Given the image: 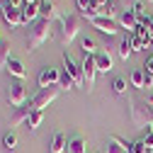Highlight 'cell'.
I'll return each mask as SVG.
<instances>
[{"label": "cell", "instance_id": "obj_28", "mask_svg": "<svg viewBox=\"0 0 153 153\" xmlns=\"http://www.w3.org/2000/svg\"><path fill=\"white\" fill-rule=\"evenodd\" d=\"M129 153H148V148H146L143 139H136V141H131V146H129Z\"/></svg>", "mask_w": 153, "mask_h": 153}, {"label": "cell", "instance_id": "obj_13", "mask_svg": "<svg viewBox=\"0 0 153 153\" xmlns=\"http://www.w3.org/2000/svg\"><path fill=\"white\" fill-rule=\"evenodd\" d=\"M32 112H34L32 102L25 105V107H17V109L12 112V117H10V126H17V124H22V122H29V114H32Z\"/></svg>", "mask_w": 153, "mask_h": 153}, {"label": "cell", "instance_id": "obj_30", "mask_svg": "<svg viewBox=\"0 0 153 153\" xmlns=\"http://www.w3.org/2000/svg\"><path fill=\"white\" fill-rule=\"evenodd\" d=\"M146 46H148V44H146V42L141 39L139 34H131V49H134V51H143Z\"/></svg>", "mask_w": 153, "mask_h": 153}, {"label": "cell", "instance_id": "obj_40", "mask_svg": "<svg viewBox=\"0 0 153 153\" xmlns=\"http://www.w3.org/2000/svg\"><path fill=\"white\" fill-rule=\"evenodd\" d=\"M0 44H3V39H0Z\"/></svg>", "mask_w": 153, "mask_h": 153}, {"label": "cell", "instance_id": "obj_36", "mask_svg": "<svg viewBox=\"0 0 153 153\" xmlns=\"http://www.w3.org/2000/svg\"><path fill=\"white\" fill-rule=\"evenodd\" d=\"M146 102L153 107V90H151V92H146Z\"/></svg>", "mask_w": 153, "mask_h": 153}, {"label": "cell", "instance_id": "obj_3", "mask_svg": "<svg viewBox=\"0 0 153 153\" xmlns=\"http://www.w3.org/2000/svg\"><path fill=\"white\" fill-rule=\"evenodd\" d=\"M51 36V20H44V17H39L32 29H29V36H27V51H34V49H39L46 39Z\"/></svg>", "mask_w": 153, "mask_h": 153}, {"label": "cell", "instance_id": "obj_16", "mask_svg": "<svg viewBox=\"0 0 153 153\" xmlns=\"http://www.w3.org/2000/svg\"><path fill=\"white\" fill-rule=\"evenodd\" d=\"M42 17L44 20H59V7H56L53 3H49V0H42Z\"/></svg>", "mask_w": 153, "mask_h": 153}, {"label": "cell", "instance_id": "obj_34", "mask_svg": "<svg viewBox=\"0 0 153 153\" xmlns=\"http://www.w3.org/2000/svg\"><path fill=\"white\" fill-rule=\"evenodd\" d=\"M90 5H92V0H78V7H80L83 12H88V10H90Z\"/></svg>", "mask_w": 153, "mask_h": 153}, {"label": "cell", "instance_id": "obj_32", "mask_svg": "<svg viewBox=\"0 0 153 153\" xmlns=\"http://www.w3.org/2000/svg\"><path fill=\"white\" fill-rule=\"evenodd\" d=\"M141 139H143L146 148H148V151H153V131H151V129H146V136H141Z\"/></svg>", "mask_w": 153, "mask_h": 153}, {"label": "cell", "instance_id": "obj_20", "mask_svg": "<svg viewBox=\"0 0 153 153\" xmlns=\"http://www.w3.org/2000/svg\"><path fill=\"white\" fill-rule=\"evenodd\" d=\"M10 44L7 42H3L0 44V71H7V63H10Z\"/></svg>", "mask_w": 153, "mask_h": 153}, {"label": "cell", "instance_id": "obj_24", "mask_svg": "<svg viewBox=\"0 0 153 153\" xmlns=\"http://www.w3.org/2000/svg\"><path fill=\"white\" fill-rule=\"evenodd\" d=\"M143 78H146V71L141 68V71H134L131 73V85L136 88V90H141L143 88Z\"/></svg>", "mask_w": 153, "mask_h": 153}, {"label": "cell", "instance_id": "obj_35", "mask_svg": "<svg viewBox=\"0 0 153 153\" xmlns=\"http://www.w3.org/2000/svg\"><path fill=\"white\" fill-rule=\"evenodd\" d=\"M143 71H146L148 75H153V56H151V59L146 61V66H143Z\"/></svg>", "mask_w": 153, "mask_h": 153}, {"label": "cell", "instance_id": "obj_27", "mask_svg": "<svg viewBox=\"0 0 153 153\" xmlns=\"http://www.w3.org/2000/svg\"><path fill=\"white\" fill-rule=\"evenodd\" d=\"M129 10H131L134 15H136V20H139V22L146 17V12H143V3H141V0H134V3L129 5Z\"/></svg>", "mask_w": 153, "mask_h": 153}, {"label": "cell", "instance_id": "obj_17", "mask_svg": "<svg viewBox=\"0 0 153 153\" xmlns=\"http://www.w3.org/2000/svg\"><path fill=\"white\" fill-rule=\"evenodd\" d=\"M7 71H10V75H15V78H25V75H27V68H25V63L20 59H10Z\"/></svg>", "mask_w": 153, "mask_h": 153}, {"label": "cell", "instance_id": "obj_8", "mask_svg": "<svg viewBox=\"0 0 153 153\" xmlns=\"http://www.w3.org/2000/svg\"><path fill=\"white\" fill-rule=\"evenodd\" d=\"M83 73H85V90H92V85H95V75H97V61H95V56H85L83 59Z\"/></svg>", "mask_w": 153, "mask_h": 153}, {"label": "cell", "instance_id": "obj_2", "mask_svg": "<svg viewBox=\"0 0 153 153\" xmlns=\"http://www.w3.org/2000/svg\"><path fill=\"white\" fill-rule=\"evenodd\" d=\"M59 29H56V36H59V44L61 46H68L73 39H75V34H78L80 29V17L78 15H68V17H59Z\"/></svg>", "mask_w": 153, "mask_h": 153}, {"label": "cell", "instance_id": "obj_39", "mask_svg": "<svg viewBox=\"0 0 153 153\" xmlns=\"http://www.w3.org/2000/svg\"><path fill=\"white\" fill-rule=\"evenodd\" d=\"M7 5V0H0V7H5Z\"/></svg>", "mask_w": 153, "mask_h": 153}, {"label": "cell", "instance_id": "obj_37", "mask_svg": "<svg viewBox=\"0 0 153 153\" xmlns=\"http://www.w3.org/2000/svg\"><path fill=\"white\" fill-rule=\"evenodd\" d=\"M25 5H34V3H42V0H22Z\"/></svg>", "mask_w": 153, "mask_h": 153}, {"label": "cell", "instance_id": "obj_38", "mask_svg": "<svg viewBox=\"0 0 153 153\" xmlns=\"http://www.w3.org/2000/svg\"><path fill=\"white\" fill-rule=\"evenodd\" d=\"M148 34L153 36V20H151V25H148Z\"/></svg>", "mask_w": 153, "mask_h": 153}, {"label": "cell", "instance_id": "obj_15", "mask_svg": "<svg viewBox=\"0 0 153 153\" xmlns=\"http://www.w3.org/2000/svg\"><path fill=\"white\" fill-rule=\"evenodd\" d=\"M68 148V139H66V134L59 131V134H53V139H51V153H63Z\"/></svg>", "mask_w": 153, "mask_h": 153}, {"label": "cell", "instance_id": "obj_5", "mask_svg": "<svg viewBox=\"0 0 153 153\" xmlns=\"http://www.w3.org/2000/svg\"><path fill=\"white\" fill-rule=\"evenodd\" d=\"M95 29H100L102 34H107V36H114V34H119V22L117 20H109V17H90L88 20Z\"/></svg>", "mask_w": 153, "mask_h": 153}, {"label": "cell", "instance_id": "obj_41", "mask_svg": "<svg viewBox=\"0 0 153 153\" xmlns=\"http://www.w3.org/2000/svg\"><path fill=\"white\" fill-rule=\"evenodd\" d=\"M148 153H153V151H148Z\"/></svg>", "mask_w": 153, "mask_h": 153}, {"label": "cell", "instance_id": "obj_23", "mask_svg": "<svg viewBox=\"0 0 153 153\" xmlns=\"http://www.w3.org/2000/svg\"><path fill=\"white\" fill-rule=\"evenodd\" d=\"M97 17H109V20H114V17H117V7H114V3H105L102 10L97 12Z\"/></svg>", "mask_w": 153, "mask_h": 153}, {"label": "cell", "instance_id": "obj_33", "mask_svg": "<svg viewBox=\"0 0 153 153\" xmlns=\"http://www.w3.org/2000/svg\"><path fill=\"white\" fill-rule=\"evenodd\" d=\"M143 88H146V92H151V88H153V75L146 73V78H143Z\"/></svg>", "mask_w": 153, "mask_h": 153}, {"label": "cell", "instance_id": "obj_19", "mask_svg": "<svg viewBox=\"0 0 153 153\" xmlns=\"http://www.w3.org/2000/svg\"><path fill=\"white\" fill-rule=\"evenodd\" d=\"M68 153H88V143L80 139V136H75V139H71L68 141V148H66Z\"/></svg>", "mask_w": 153, "mask_h": 153}, {"label": "cell", "instance_id": "obj_6", "mask_svg": "<svg viewBox=\"0 0 153 153\" xmlns=\"http://www.w3.org/2000/svg\"><path fill=\"white\" fill-rule=\"evenodd\" d=\"M63 66H66V71L73 75L75 88H83V90H85V73H83V66H78L68 53H63Z\"/></svg>", "mask_w": 153, "mask_h": 153}, {"label": "cell", "instance_id": "obj_18", "mask_svg": "<svg viewBox=\"0 0 153 153\" xmlns=\"http://www.w3.org/2000/svg\"><path fill=\"white\" fill-rule=\"evenodd\" d=\"M131 53H134V49H131V34H124V36H122V42H119V56L126 61Z\"/></svg>", "mask_w": 153, "mask_h": 153}, {"label": "cell", "instance_id": "obj_31", "mask_svg": "<svg viewBox=\"0 0 153 153\" xmlns=\"http://www.w3.org/2000/svg\"><path fill=\"white\" fill-rule=\"evenodd\" d=\"M105 153H129L124 146H119L117 141H109L107 146H105Z\"/></svg>", "mask_w": 153, "mask_h": 153}, {"label": "cell", "instance_id": "obj_11", "mask_svg": "<svg viewBox=\"0 0 153 153\" xmlns=\"http://www.w3.org/2000/svg\"><path fill=\"white\" fill-rule=\"evenodd\" d=\"M3 20H5L10 27H20V25H25V20H22V7L5 5V7H3Z\"/></svg>", "mask_w": 153, "mask_h": 153}, {"label": "cell", "instance_id": "obj_25", "mask_svg": "<svg viewBox=\"0 0 153 153\" xmlns=\"http://www.w3.org/2000/svg\"><path fill=\"white\" fill-rule=\"evenodd\" d=\"M42 122H44V112H36V109H34V112L29 114L27 126H29V129H39V124H42Z\"/></svg>", "mask_w": 153, "mask_h": 153}, {"label": "cell", "instance_id": "obj_9", "mask_svg": "<svg viewBox=\"0 0 153 153\" xmlns=\"http://www.w3.org/2000/svg\"><path fill=\"white\" fill-rule=\"evenodd\" d=\"M117 22H119V27H122V29H126V34H134V32H136V27H139V20H136V15H134L129 7L119 12Z\"/></svg>", "mask_w": 153, "mask_h": 153}, {"label": "cell", "instance_id": "obj_7", "mask_svg": "<svg viewBox=\"0 0 153 153\" xmlns=\"http://www.w3.org/2000/svg\"><path fill=\"white\" fill-rule=\"evenodd\" d=\"M7 102H10L15 109H17V107H25V105H27V90H25V85L12 83L10 90H7Z\"/></svg>", "mask_w": 153, "mask_h": 153}, {"label": "cell", "instance_id": "obj_12", "mask_svg": "<svg viewBox=\"0 0 153 153\" xmlns=\"http://www.w3.org/2000/svg\"><path fill=\"white\" fill-rule=\"evenodd\" d=\"M39 17H42V3L22 5V20H25V25H34Z\"/></svg>", "mask_w": 153, "mask_h": 153}, {"label": "cell", "instance_id": "obj_21", "mask_svg": "<svg viewBox=\"0 0 153 153\" xmlns=\"http://www.w3.org/2000/svg\"><path fill=\"white\" fill-rule=\"evenodd\" d=\"M80 49L85 51V56H95L97 53V44H95V39H90V36H83L80 39Z\"/></svg>", "mask_w": 153, "mask_h": 153}, {"label": "cell", "instance_id": "obj_10", "mask_svg": "<svg viewBox=\"0 0 153 153\" xmlns=\"http://www.w3.org/2000/svg\"><path fill=\"white\" fill-rule=\"evenodd\" d=\"M59 80H61V73L56 71V68H51V66L42 68V73H39V88H51V85H59Z\"/></svg>", "mask_w": 153, "mask_h": 153}, {"label": "cell", "instance_id": "obj_22", "mask_svg": "<svg viewBox=\"0 0 153 153\" xmlns=\"http://www.w3.org/2000/svg\"><path fill=\"white\" fill-rule=\"evenodd\" d=\"M3 146L7 148V151H15L17 148V134L10 129V131H5V136H3Z\"/></svg>", "mask_w": 153, "mask_h": 153}, {"label": "cell", "instance_id": "obj_29", "mask_svg": "<svg viewBox=\"0 0 153 153\" xmlns=\"http://www.w3.org/2000/svg\"><path fill=\"white\" fill-rule=\"evenodd\" d=\"M112 90L117 92V95H124V92H126V80H124V78H114V80H112Z\"/></svg>", "mask_w": 153, "mask_h": 153}, {"label": "cell", "instance_id": "obj_26", "mask_svg": "<svg viewBox=\"0 0 153 153\" xmlns=\"http://www.w3.org/2000/svg\"><path fill=\"white\" fill-rule=\"evenodd\" d=\"M59 85H61V90L75 88V80H73V75H71L68 71H63V73H61V80H59Z\"/></svg>", "mask_w": 153, "mask_h": 153}, {"label": "cell", "instance_id": "obj_4", "mask_svg": "<svg viewBox=\"0 0 153 153\" xmlns=\"http://www.w3.org/2000/svg\"><path fill=\"white\" fill-rule=\"evenodd\" d=\"M59 92H61V85H51V88H42L39 90V95L36 97H32L29 102H32V107L36 109V112H44V107H49L56 97H59Z\"/></svg>", "mask_w": 153, "mask_h": 153}, {"label": "cell", "instance_id": "obj_14", "mask_svg": "<svg viewBox=\"0 0 153 153\" xmlns=\"http://www.w3.org/2000/svg\"><path fill=\"white\" fill-rule=\"evenodd\" d=\"M95 61H97V73H109L112 71V56H109V51H97V53H95Z\"/></svg>", "mask_w": 153, "mask_h": 153}, {"label": "cell", "instance_id": "obj_1", "mask_svg": "<svg viewBox=\"0 0 153 153\" xmlns=\"http://www.w3.org/2000/svg\"><path fill=\"white\" fill-rule=\"evenodd\" d=\"M129 114H131V122L136 124V126H151L153 124V107L146 102V100H141L136 92H129Z\"/></svg>", "mask_w": 153, "mask_h": 153}, {"label": "cell", "instance_id": "obj_42", "mask_svg": "<svg viewBox=\"0 0 153 153\" xmlns=\"http://www.w3.org/2000/svg\"><path fill=\"white\" fill-rule=\"evenodd\" d=\"M109 3H112V0H109Z\"/></svg>", "mask_w": 153, "mask_h": 153}]
</instances>
